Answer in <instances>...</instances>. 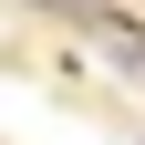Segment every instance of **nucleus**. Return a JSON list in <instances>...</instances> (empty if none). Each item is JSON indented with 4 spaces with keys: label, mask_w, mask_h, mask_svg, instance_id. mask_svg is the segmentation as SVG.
<instances>
[{
    "label": "nucleus",
    "mask_w": 145,
    "mask_h": 145,
    "mask_svg": "<svg viewBox=\"0 0 145 145\" xmlns=\"http://www.w3.org/2000/svg\"><path fill=\"white\" fill-rule=\"evenodd\" d=\"M93 42L114 72H145V21H124V10H93Z\"/></svg>",
    "instance_id": "nucleus-1"
}]
</instances>
